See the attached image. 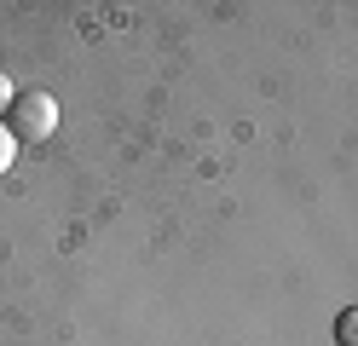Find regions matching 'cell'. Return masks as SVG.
I'll return each mask as SVG.
<instances>
[{
	"mask_svg": "<svg viewBox=\"0 0 358 346\" xmlns=\"http://www.w3.org/2000/svg\"><path fill=\"white\" fill-rule=\"evenodd\" d=\"M6 127H12V138L17 145H47V138L58 133V99L52 92H24V99L12 104V115H6Z\"/></svg>",
	"mask_w": 358,
	"mask_h": 346,
	"instance_id": "1",
	"label": "cell"
},
{
	"mask_svg": "<svg viewBox=\"0 0 358 346\" xmlns=\"http://www.w3.org/2000/svg\"><path fill=\"white\" fill-rule=\"evenodd\" d=\"M335 340H341V346H358V306L341 312V323H335Z\"/></svg>",
	"mask_w": 358,
	"mask_h": 346,
	"instance_id": "2",
	"label": "cell"
},
{
	"mask_svg": "<svg viewBox=\"0 0 358 346\" xmlns=\"http://www.w3.org/2000/svg\"><path fill=\"white\" fill-rule=\"evenodd\" d=\"M12 161H17V138H12V127H6V122H0V173H6Z\"/></svg>",
	"mask_w": 358,
	"mask_h": 346,
	"instance_id": "3",
	"label": "cell"
},
{
	"mask_svg": "<svg viewBox=\"0 0 358 346\" xmlns=\"http://www.w3.org/2000/svg\"><path fill=\"white\" fill-rule=\"evenodd\" d=\"M12 104H17V99H12V81L0 75V115H12Z\"/></svg>",
	"mask_w": 358,
	"mask_h": 346,
	"instance_id": "4",
	"label": "cell"
}]
</instances>
